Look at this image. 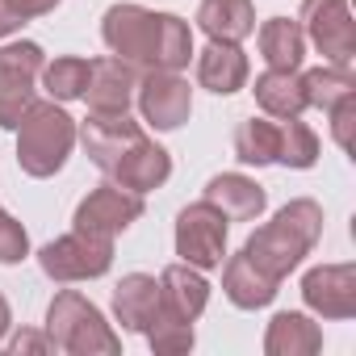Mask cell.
<instances>
[{"label": "cell", "mask_w": 356, "mask_h": 356, "mask_svg": "<svg viewBox=\"0 0 356 356\" xmlns=\"http://www.w3.org/2000/svg\"><path fill=\"white\" fill-rule=\"evenodd\" d=\"M101 38L105 47L126 59L138 72H181L189 67L193 51V30L176 13H155L143 5H109L101 17Z\"/></svg>", "instance_id": "obj_1"}, {"label": "cell", "mask_w": 356, "mask_h": 356, "mask_svg": "<svg viewBox=\"0 0 356 356\" xmlns=\"http://www.w3.org/2000/svg\"><path fill=\"white\" fill-rule=\"evenodd\" d=\"M323 239V206L314 197H293L289 206H281L273 214V222H264L248 243L243 256L273 281H285Z\"/></svg>", "instance_id": "obj_2"}, {"label": "cell", "mask_w": 356, "mask_h": 356, "mask_svg": "<svg viewBox=\"0 0 356 356\" xmlns=\"http://www.w3.org/2000/svg\"><path fill=\"white\" fill-rule=\"evenodd\" d=\"M76 134L80 126L59 101H34L17 122V168L34 181L63 172V163L72 159Z\"/></svg>", "instance_id": "obj_3"}, {"label": "cell", "mask_w": 356, "mask_h": 356, "mask_svg": "<svg viewBox=\"0 0 356 356\" xmlns=\"http://www.w3.org/2000/svg\"><path fill=\"white\" fill-rule=\"evenodd\" d=\"M47 335L55 352L67 356H118L122 339L105 323V314L76 289H63L47 306Z\"/></svg>", "instance_id": "obj_4"}, {"label": "cell", "mask_w": 356, "mask_h": 356, "mask_svg": "<svg viewBox=\"0 0 356 356\" xmlns=\"http://www.w3.org/2000/svg\"><path fill=\"white\" fill-rule=\"evenodd\" d=\"M113 264V239L109 235H92V231H67L59 239H51L42 252H38V268L59 281V285H72V281H97L105 277Z\"/></svg>", "instance_id": "obj_5"}, {"label": "cell", "mask_w": 356, "mask_h": 356, "mask_svg": "<svg viewBox=\"0 0 356 356\" xmlns=\"http://www.w3.org/2000/svg\"><path fill=\"white\" fill-rule=\"evenodd\" d=\"M298 26L306 42L335 67H352L356 59V22L348 0H302Z\"/></svg>", "instance_id": "obj_6"}, {"label": "cell", "mask_w": 356, "mask_h": 356, "mask_svg": "<svg viewBox=\"0 0 356 356\" xmlns=\"http://www.w3.org/2000/svg\"><path fill=\"white\" fill-rule=\"evenodd\" d=\"M227 231H231L227 214L202 197V202H193L176 214V256L193 268H202V273L218 268L227 256Z\"/></svg>", "instance_id": "obj_7"}, {"label": "cell", "mask_w": 356, "mask_h": 356, "mask_svg": "<svg viewBox=\"0 0 356 356\" xmlns=\"http://www.w3.org/2000/svg\"><path fill=\"white\" fill-rule=\"evenodd\" d=\"M42 47L38 42H9L0 47V126L17 130L22 113L34 105V84L42 76Z\"/></svg>", "instance_id": "obj_8"}, {"label": "cell", "mask_w": 356, "mask_h": 356, "mask_svg": "<svg viewBox=\"0 0 356 356\" xmlns=\"http://www.w3.org/2000/svg\"><path fill=\"white\" fill-rule=\"evenodd\" d=\"M134 105L151 130H181L193 113V88L181 80V72H143Z\"/></svg>", "instance_id": "obj_9"}, {"label": "cell", "mask_w": 356, "mask_h": 356, "mask_svg": "<svg viewBox=\"0 0 356 356\" xmlns=\"http://www.w3.org/2000/svg\"><path fill=\"white\" fill-rule=\"evenodd\" d=\"M143 218V193H130L122 189L118 181H105L97 185L72 214V227L76 231H92V235H122L126 227H134Z\"/></svg>", "instance_id": "obj_10"}, {"label": "cell", "mask_w": 356, "mask_h": 356, "mask_svg": "<svg viewBox=\"0 0 356 356\" xmlns=\"http://www.w3.org/2000/svg\"><path fill=\"white\" fill-rule=\"evenodd\" d=\"M76 138L84 143V155L109 176V172L118 168V159H122L126 151H134V147L147 138V130H143L130 113H92V109H88V122L80 126Z\"/></svg>", "instance_id": "obj_11"}, {"label": "cell", "mask_w": 356, "mask_h": 356, "mask_svg": "<svg viewBox=\"0 0 356 356\" xmlns=\"http://www.w3.org/2000/svg\"><path fill=\"white\" fill-rule=\"evenodd\" d=\"M302 302L318 318L356 314V264H318L302 277Z\"/></svg>", "instance_id": "obj_12"}, {"label": "cell", "mask_w": 356, "mask_h": 356, "mask_svg": "<svg viewBox=\"0 0 356 356\" xmlns=\"http://www.w3.org/2000/svg\"><path fill=\"white\" fill-rule=\"evenodd\" d=\"M138 76H143V72L130 67V63L118 59V55L92 59V63H88V84H84L88 109H92V113H130Z\"/></svg>", "instance_id": "obj_13"}, {"label": "cell", "mask_w": 356, "mask_h": 356, "mask_svg": "<svg viewBox=\"0 0 356 356\" xmlns=\"http://www.w3.org/2000/svg\"><path fill=\"white\" fill-rule=\"evenodd\" d=\"M210 302V281L202 277V268L193 264H168L159 273V310L172 314V318H185V323H197V314L206 310Z\"/></svg>", "instance_id": "obj_14"}, {"label": "cell", "mask_w": 356, "mask_h": 356, "mask_svg": "<svg viewBox=\"0 0 356 356\" xmlns=\"http://www.w3.org/2000/svg\"><path fill=\"white\" fill-rule=\"evenodd\" d=\"M202 197L210 206H218L227 214V222H256L264 214V206H268V193L252 181V176H243V172H218V176H210V185H206Z\"/></svg>", "instance_id": "obj_15"}, {"label": "cell", "mask_w": 356, "mask_h": 356, "mask_svg": "<svg viewBox=\"0 0 356 356\" xmlns=\"http://www.w3.org/2000/svg\"><path fill=\"white\" fill-rule=\"evenodd\" d=\"M168 176H172V155L155 138H143L134 151H126L118 159V168L109 172V181H118L130 193H151V189H159L168 181Z\"/></svg>", "instance_id": "obj_16"}, {"label": "cell", "mask_w": 356, "mask_h": 356, "mask_svg": "<svg viewBox=\"0 0 356 356\" xmlns=\"http://www.w3.org/2000/svg\"><path fill=\"white\" fill-rule=\"evenodd\" d=\"M113 314H118L122 331L143 335L151 327V318L159 314V281L147 273H126L113 285Z\"/></svg>", "instance_id": "obj_17"}, {"label": "cell", "mask_w": 356, "mask_h": 356, "mask_svg": "<svg viewBox=\"0 0 356 356\" xmlns=\"http://www.w3.org/2000/svg\"><path fill=\"white\" fill-rule=\"evenodd\" d=\"M248 55L239 51V42H210L197 55V84L210 88L214 97H231L248 84Z\"/></svg>", "instance_id": "obj_18"}, {"label": "cell", "mask_w": 356, "mask_h": 356, "mask_svg": "<svg viewBox=\"0 0 356 356\" xmlns=\"http://www.w3.org/2000/svg\"><path fill=\"white\" fill-rule=\"evenodd\" d=\"M218 268H222V293H227V302L239 306V310H260V306H268V302L281 293V281L264 277L243 252L231 256V260L218 264Z\"/></svg>", "instance_id": "obj_19"}, {"label": "cell", "mask_w": 356, "mask_h": 356, "mask_svg": "<svg viewBox=\"0 0 356 356\" xmlns=\"http://www.w3.org/2000/svg\"><path fill=\"white\" fill-rule=\"evenodd\" d=\"M197 30L210 42H243L256 34V5L252 0H202Z\"/></svg>", "instance_id": "obj_20"}, {"label": "cell", "mask_w": 356, "mask_h": 356, "mask_svg": "<svg viewBox=\"0 0 356 356\" xmlns=\"http://www.w3.org/2000/svg\"><path fill=\"white\" fill-rule=\"evenodd\" d=\"M318 348H323V331L302 310L273 314V323L264 331V352L268 356H314Z\"/></svg>", "instance_id": "obj_21"}, {"label": "cell", "mask_w": 356, "mask_h": 356, "mask_svg": "<svg viewBox=\"0 0 356 356\" xmlns=\"http://www.w3.org/2000/svg\"><path fill=\"white\" fill-rule=\"evenodd\" d=\"M256 105L268 113V118H302L306 105V92H302V72H281V67H268L264 76H256Z\"/></svg>", "instance_id": "obj_22"}, {"label": "cell", "mask_w": 356, "mask_h": 356, "mask_svg": "<svg viewBox=\"0 0 356 356\" xmlns=\"http://www.w3.org/2000/svg\"><path fill=\"white\" fill-rule=\"evenodd\" d=\"M256 42H260V55H264L268 67L298 72L302 59H306V34H302V26L289 22V17H268V22L260 26Z\"/></svg>", "instance_id": "obj_23"}, {"label": "cell", "mask_w": 356, "mask_h": 356, "mask_svg": "<svg viewBox=\"0 0 356 356\" xmlns=\"http://www.w3.org/2000/svg\"><path fill=\"white\" fill-rule=\"evenodd\" d=\"M277 143H281V122L277 118H243L235 126V159L252 168L277 163Z\"/></svg>", "instance_id": "obj_24"}, {"label": "cell", "mask_w": 356, "mask_h": 356, "mask_svg": "<svg viewBox=\"0 0 356 356\" xmlns=\"http://www.w3.org/2000/svg\"><path fill=\"white\" fill-rule=\"evenodd\" d=\"M302 92H306V105L314 109H335L339 101L356 97V76L352 67H335V63H323L314 72H302Z\"/></svg>", "instance_id": "obj_25"}, {"label": "cell", "mask_w": 356, "mask_h": 356, "mask_svg": "<svg viewBox=\"0 0 356 356\" xmlns=\"http://www.w3.org/2000/svg\"><path fill=\"white\" fill-rule=\"evenodd\" d=\"M42 88L51 92V101H80L84 84H88V59L80 55H59L55 63H42Z\"/></svg>", "instance_id": "obj_26"}, {"label": "cell", "mask_w": 356, "mask_h": 356, "mask_svg": "<svg viewBox=\"0 0 356 356\" xmlns=\"http://www.w3.org/2000/svg\"><path fill=\"white\" fill-rule=\"evenodd\" d=\"M277 163L285 168H314L318 163V134L302 118H281V143H277Z\"/></svg>", "instance_id": "obj_27"}, {"label": "cell", "mask_w": 356, "mask_h": 356, "mask_svg": "<svg viewBox=\"0 0 356 356\" xmlns=\"http://www.w3.org/2000/svg\"><path fill=\"white\" fill-rule=\"evenodd\" d=\"M143 335H147V343H151L159 356L189 352V348H193V339H197V335H193V323H185V318H172V314H163V310L151 318V327H147Z\"/></svg>", "instance_id": "obj_28"}, {"label": "cell", "mask_w": 356, "mask_h": 356, "mask_svg": "<svg viewBox=\"0 0 356 356\" xmlns=\"http://www.w3.org/2000/svg\"><path fill=\"white\" fill-rule=\"evenodd\" d=\"M30 256V235H26V227L13 218V214H5V206H0V264H22Z\"/></svg>", "instance_id": "obj_29"}, {"label": "cell", "mask_w": 356, "mask_h": 356, "mask_svg": "<svg viewBox=\"0 0 356 356\" xmlns=\"http://www.w3.org/2000/svg\"><path fill=\"white\" fill-rule=\"evenodd\" d=\"M327 118H331V138H335V147H339V151H352V126H356V97H348V101H339L335 109H327Z\"/></svg>", "instance_id": "obj_30"}, {"label": "cell", "mask_w": 356, "mask_h": 356, "mask_svg": "<svg viewBox=\"0 0 356 356\" xmlns=\"http://www.w3.org/2000/svg\"><path fill=\"white\" fill-rule=\"evenodd\" d=\"M9 348H13V352H51V335H42V331H22V335L9 339Z\"/></svg>", "instance_id": "obj_31"}, {"label": "cell", "mask_w": 356, "mask_h": 356, "mask_svg": "<svg viewBox=\"0 0 356 356\" xmlns=\"http://www.w3.org/2000/svg\"><path fill=\"white\" fill-rule=\"evenodd\" d=\"M63 5V0H13V9L26 17V22H34V17H47V13H55Z\"/></svg>", "instance_id": "obj_32"}, {"label": "cell", "mask_w": 356, "mask_h": 356, "mask_svg": "<svg viewBox=\"0 0 356 356\" xmlns=\"http://www.w3.org/2000/svg\"><path fill=\"white\" fill-rule=\"evenodd\" d=\"M26 26V17L13 9V0H0V38H9V34H17Z\"/></svg>", "instance_id": "obj_33"}, {"label": "cell", "mask_w": 356, "mask_h": 356, "mask_svg": "<svg viewBox=\"0 0 356 356\" xmlns=\"http://www.w3.org/2000/svg\"><path fill=\"white\" fill-rule=\"evenodd\" d=\"M9 323H13V310H9L5 293H0V343H5V335H9Z\"/></svg>", "instance_id": "obj_34"}]
</instances>
